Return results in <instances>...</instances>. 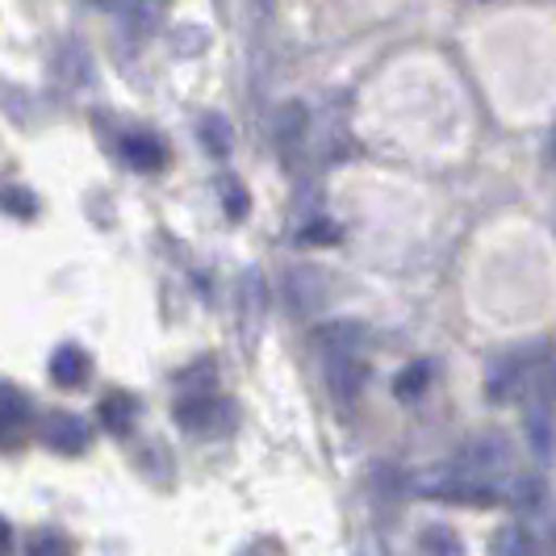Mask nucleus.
Listing matches in <instances>:
<instances>
[{"instance_id": "nucleus-1", "label": "nucleus", "mask_w": 556, "mask_h": 556, "mask_svg": "<svg viewBox=\"0 0 556 556\" xmlns=\"http://www.w3.org/2000/svg\"><path fill=\"white\" fill-rule=\"evenodd\" d=\"M544 348H519V352H506L498 361L490 364V372H485V393H490V402H510L515 393L523 390L531 381V368H535V356H540Z\"/></svg>"}, {"instance_id": "nucleus-2", "label": "nucleus", "mask_w": 556, "mask_h": 556, "mask_svg": "<svg viewBox=\"0 0 556 556\" xmlns=\"http://www.w3.org/2000/svg\"><path fill=\"white\" fill-rule=\"evenodd\" d=\"M456 469L465 477H473V481H485V485H494V477L506 473L510 469V444L506 440H473V444L465 447L456 460H452Z\"/></svg>"}, {"instance_id": "nucleus-3", "label": "nucleus", "mask_w": 556, "mask_h": 556, "mask_svg": "<svg viewBox=\"0 0 556 556\" xmlns=\"http://www.w3.org/2000/svg\"><path fill=\"white\" fill-rule=\"evenodd\" d=\"M176 418L185 431H218L226 418V406L214 393H185L176 402Z\"/></svg>"}, {"instance_id": "nucleus-4", "label": "nucleus", "mask_w": 556, "mask_h": 556, "mask_svg": "<svg viewBox=\"0 0 556 556\" xmlns=\"http://www.w3.org/2000/svg\"><path fill=\"white\" fill-rule=\"evenodd\" d=\"M368 368L361 364V356H327V386L339 402H352L361 393Z\"/></svg>"}, {"instance_id": "nucleus-5", "label": "nucleus", "mask_w": 556, "mask_h": 556, "mask_svg": "<svg viewBox=\"0 0 556 556\" xmlns=\"http://www.w3.org/2000/svg\"><path fill=\"white\" fill-rule=\"evenodd\" d=\"M42 440L55 447V452H63V456H80L84 447H88V427L76 415H51Z\"/></svg>"}, {"instance_id": "nucleus-6", "label": "nucleus", "mask_w": 556, "mask_h": 556, "mask_svg": "<svg viewBox=\"0 0 556 556\" xmlns=\"http://www.w3.org/2000/svg\"><path fill=\"white\" fill-rule=\"evenodd\" d=\"M506 502L519 510V515H540L548 506V490H544V477H515L506 485Z\"/></svg>"}, {"instance_id": "nucleus-7", "label": "nucleus", "mask_w": 556, "mask_h": 556, "mask_svg": "<svg viewBox=\"0 0 556 556\" xmlns=\"http://www.w3.org/2000/svg\"><path fill=\"white\" fill-rule=\"evenodd\" d=\"M84 377H88V356L80 348H59L55 361H51V381L63 390H76V386H84Z\"/></svg>"}, {"instance_id": "nucleus-8", "label": "nucleus", "mask_w": 556, "mask_h": 556, "mask_svg": "<svg viewBox=\"0 0 556 556\" xmlns=\"http://www.w3.org/2000/svg\"><path fill=\"white\" fill-rule=\"evenodd\" d=\"M122 155H126V164L130 167H139V172H151V167H160L164 164V142L160 139H151V135H130V139L122 142Z\"/></svg>"}, {"instance_id": "nucleus-9", "label": "nucleus", "mask_w": 556, "mask_h": 556, "mask_svg": "<svg viewBox=\"0 0 556 556\" xmlns=\"http://www.w3.org/2000/svg\"><path fill=\"white\" fill-rule=\"evenodd\" d=\"M302 135H306V110H302V105H285V110L277 113V122H273V139H277V147L289 155L293 142H302Z\"/></svg>"}, {"instance_id": "nucleus-10", "label": "nucleus", "mask_w": 556, "mask_h": 556, "mask_svg": "<svg viewBox=\"0 0 556 556\" xmlns=\"http://www.w3.org/2000/svg\"><path fill=\"white\" fill-rule=\"evenodd\" d=\"M323 348H327V356H361L364 327H356V323H334L323 334Z\"/></svg>"}, {"instance_id": "nucleus-11", "label": "nucleus", "mask_w": 556, "mask_h": 556, "mask_svg": "<svg viewBox=\"0 0 556 556\" xmlns=\"http://www.w3.org/2000/svg\"><path fill=\"white\" fill-rule=\"evenodd\" d=\"M418 553L422 556H465V544L456 540V531L444 528V523H431L418 535Z\"/></svg>"}, {"instance_id": "nucleus-12", "label": "nucleus", "mask_w": 556, "mask_h": 556, "mask_svg": "<svg viewBox=\"0 0 556 556\" xmlns=\"http://www.w3.org/2000/svg\"><path fill=\"white\" fill-rule=\"evenodd\" d=\"M490 556H535V540H531L528 528H519V523H506V528L494 535V544H490Z\"/></svg>"}, {"instance_id": "nucleus-13", "label": "nucleus", "mask_w": 556, "mask_h": 556, "mask_svg": "<svg viewBox=\"0 0 556 556\" xmlns=\"http://www.w3.org/2000/svg\"><path fill=\"white\" fill-rule=\"evenodd\" d=\"M528 435H531L535 456L548 460V456H553V418H548V402H540V410L528 415Z\"/></svg>"}, {"instance_id": "nucleus-14", "label": "nucleus", "mask_w": 556, "mask_h": 556, "mask_svg": "<svg viewBox=\"0 0 556 556\" xmlns=\"http://www.w3.org/2000/svg\"><path fill=\"white\" fill-rule=\"evenodd\" d=\"M97 415H101V422H105L110 431H126V427H130V418L139 415V406H135L126 393H110V397L101 402V410H97Z\"/></svg>"}, {"instance_id": "nucleus-15", "label": "nucleus", "mask_w": 556, "mask_h": 556, "mask_svg": "<svg viewBox=\"0 0 556 556\" xmlns=\"http://www.w3.org/2000/svg\"><path fill=\"white\" fill-rule=\"evenodd\" d=\"M427 386H431V364L418 361V364H410L397 381H393V393H397V397H406V402H415V397H422Z\"/></svg>"}, {"instance_id": "nucleus-16", "label": "nucleus", "mask_w": 556, "mask_h": 556, "mask_svg": "<svg viewBox=\"0 0 556 556\" xmlns=\"http://www.w3.org/2000/svg\"><path fill=\"white\" fill-rule=\"evenodd\" d=\"M26 556H72V540L59 531H38L26 544Z\"/></svg>"}, {"instance_id": "nucleus-17", "label": "nucleus", "mask_w": 556, "mask_h": 556, "mask_svg": "<svg viewBox=\"0 0 556 556\" xmlns=\"http://www.w3.org/2000/svg\"><path fill=\"white\" fill-rule=\"evenodd\" d=\"M201 126H205V130H201V139H205V147H210L214 155H226V151H230V130H226L223 117H214V113H210V117H205Z\"/></svg>"}, {"instance_id": "nucleus-18", "label": "nucleus", "mask_w": 556, "mask_h": 556, "mask_svg": "<svg viewBox=\"0 0 556 556\" xmlns=\"http://www.w3.org/2000/svg\"><path fill=\"white\" fill-rule=\"evenodd\" d=\"M223 210H226V218H235V223H243L248 218V189L243 185H223Z\"/></svg>"}, {"instance_id": "nucleus-19", "label": "nucleus", "mask_w": 556, "mask_h": 556, "mask_svg": "<svg viewBox=\"0 0 556 556\" xmlns=\"http://www.w3.org/2000/svg\"><path fill=\"white\" fill-rule=\"evenodd\" d=\"M4 205H9V214H17V218H34V210H38V205H34V193H26V189H9V201H4Z\"/></svg>"}, {"instance_id": "nucleus-20", "label": "nucleus", "mask_w": 556, "mask_h": 556, "mask_svg": "<svg viewBox=\"0 0 556 556\" xmlns=\"http://www.w3.org/2000/svg\"><path fill=\"white\" fill-rule=\"evenodd\" d=\"M309 230H314V235H306L309 243H334V239H339V226H327V223H318V226H309Z\"/></svg>"}]
</instances>
